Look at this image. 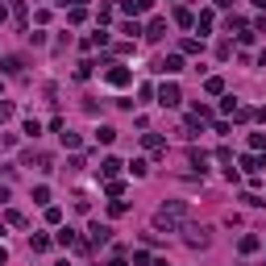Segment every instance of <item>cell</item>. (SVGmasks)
<instances>
[{"label": "cell", "instance_id": "obj_1", "mask_svg": "<svg viewBox=\"0 0 266 266\" xmlns=\"http://www.w3.org/2000/svg\"><path fill=\"white\" fill-rule=\"evenodd\" d=\"M191 221V204L187 200H167L163 208L154 212V229H167V233H175Z\"/></svg>", "mask_w": 266, "mask_h": 266}, {"label": "cell", "instance_id": "obj_2", "mask_svg": "<svg viewBox=\"0 0 266 266\" xmlns=\"http://www.w3.org/2000/svg\"><path fill=\"white\" fill-rule=\"evenodd\" d=\"M183 233H187V246H195V250H208V241H212L204 225H191V221L183 225Z\"/></svg>", "mask_w": 266, "mask_h": 266}, {"label": "cell", "instance_id": "obj_3", "mask_svg": "<svg viewBox=\"0 0 266 266\" xmlns=\"http://www.w3.org/2000/svg\"><path fill=\"white\" fill-rule=\"evenodd\" d=\"M154 71H158V75H179V71H183V54H167V59H158Z\"/></svg>", "mask_w": 266, "mask_h": 266}, {"label": "cell", "instance_id": "obj_4", "mask_svg": "<svg viewBox=\"0 0 266 266\" xmlns=\"http://www.w3.org/2000/svg\"><path fill=\"white\" fill-rule=\"evenodd\" d=\"M179 100H183V91H179V84H163V88H158V104H163V108H175Z\"/></svg>", "mask_w": 266, "mask_h": 266}, {"label": "cell", "instance_id": "obj_5", "mask_svg": "<svg viewBox=\"0 0 266 266\" xmlns=\"http://www.w3.org/2000/svg\"><path fill=\"white\" fill-rule=\"evenodd\" d=\"M104 79H108V84H112V88H125V84H129V79H133V75H129V67H121V63H112V67H108V71H104Z\"/></svg>", "mask_w": 266, "mask_h": 266}, {"label": "cell", "instance_id": "obj_6", "mask_svg": "<svg viewBox=\"0 0 266 266\" xmlns=\"http://www.w3.org/2000/svg\"><path fill=\"white\" fill-rule=\"evenodd\" d=\"M108 237H112V229H108V225H100V221H96V225L88 229V241H91V246H104Z\"/></svg>", "mask_w": 266, "mask_h": 266}, {"label": "cell", "instance_id": "obj_7", "mask_svg": "<svg viewBox=\"0 0 266 266\" xmlns=\"http://www.w3.org/2000/svg\"><path fill=\"white\" fill-rule=\"evenodd\" d=\"M187 167L195 171V175H204V171H208V154H204V150H191V154H187Z\"/></svg>", "mask_w": 266, "mask_h": 266}, {"label": "cell", "instance_id": "obj_8", "mask_svg": "<svg viewBox=\"0 0 266 266\" xmlns=\"http://www.w3.org/2000/svg\"><path fill=\"white\" fill-rule=\"evenodd\" d=\"M163 33H167V21H163V17H154V21H150V25H146V33H142V38L158 42V38H163Z\"/></svg>", "mask_w": 266, "mask_h": 266}, {"label": "cell", "instance_id": "obj_9", "mask_svg": "<svg viewBox=\"0 0 266 266\" xmlns=\"http://www.w3.org/2000/svg\"><path fill=\"white\" fill-rule=\"evenodd\" d=\"M241 167H246L250 175H258V171H266V158L262 154H246V158H241Z\"/></svg>", "mask_w": 266, "mask_h": 266}, {"label": "cell", "instance_id": "obj_10", "mask_svg": "<svg viewBox=\"0 0 266 266\" xmlns=\"http://www.w3.org/2000/svg\"><path fill=\"white\" fill-rule=\"evenodd\" d=\"M96 142L112 146V142H117V129H112V125H100V129H96Z\"/></svg>", "mask_w": 266, "mask_h": 266}, {"label": "cell", "instance_id": "obj_11", "mask_svg": "<svg viewBox=\"0 0 266 266\" xmlns=\"http://www.w3.org/2000/svg\"><path fill=\"white\" fill-rule=\"evenodd\" d=\"M142 146H146V150H154V154H163V150H167V146H163V137H158V133H146V137H142Z\"/></svg>", "mask_w": 266, "mask_h": 266}, {"label": "cell", "instance_id": "obj_12", "mask_svg": "<svg viewBox=\"0 0 266 266\" xmlns=\"http://www.w3.org/2000/svg\"><path fill=\"white\" fill-rule=\"evenodd\" d=\"M258 246H262V241H258V237H254V233H246V237H241V241H237V250H241V254H254V250H258Z\"/></svg>", "mask_w": 266, "mask_h": 266}, {"label": "cell", "instance_id": "obj_13", "mask_svg": "<svg viewBox=\"0 0 266 266\" xmlns=\"http://www.w3.org/2000/svg\"><path fill=\"white\" fill-rule=\"evenodd\" d=\"M54 241H59V246H75V229H59V233H54Z\"/></svg>", "mask_w": 266, "mask_h": 266}, {"label": "cell", "instance_id": "obj_14", "mask_svg": "<svg viewBox=\"0 0 266 266\" xmlns=\"http://www.w3.org/2000/svg\"><path fill=\"white\" fill-rule=\"evenodd\" d=\"M204 88H208V96H221V91H225V79H221V75H212Z\"/></svg>", "mask_w": 266, "mask_h": 266}, {"label": "cell", "instance_id": "obj_15", "mask_svg": "<svg viewBox=\"0 0 266 266\" xmlns=\"http://www.w3.org/2000/svg\"><path fill=\"white\" fill-rule=\"evenodd\" d=\"M117 171H121V163H117V158H104V163H100V175H108V179H112Z\"/></svg>", "mask_w": 266, "mask_h": 266}, {"label": "cell", "instance_id": "obj_16", "mask_svg": "<svg viewBox=\"0 0 266 266\" xmlns=\"http://www.w3.org/2000/svg\"><path fill=\"white\" fill-rule=\"evenodd\" d=\"M33 204H50V187H46V183L33 187Z\"/></svg>", "mask_w": 266, "mask_h": 266}, {"label": "cell", "instance_id": "obj_17", "mask_svg": "<svg viewBox=\"0 0 266 266\" xmlns=\"http://www.w3.org/2000/svg\"><path fill=\"white\" fill-rule=\"evenodd\" d=\"M183 54H200L204 50V42H195V38H183V46H179Z\"/></svg>", "mask_w": 266, "mask_h": 266}, {"label": "cell", "instance_id": "obj_18", "mask_svg": "<svg viewBox=\"0 0 266 266\" xmlns=\"http://www.w3.org/2000/svg\"><path fill=\"white\" fill-rule=\"evenodd\" d=\"M121 33H125V38H137V33H146V29L137 25V21H125V25H121Z\"/></svg>", "mask_w": 266, "mask_h": 266}, {"label": "cell", "instance_id": "obj_19", "mask_svg": "<svg viewBox=\"0 0 266 266\" xmlns=\"http://www.w3.org/2000/svg\"><path fill=\"white\" fill-rule=\"evenodd\" d=\"M29 246H33V254H46V250H50V237H42V233H38Z\"/></svg>", "mask_w": 266, "mask_h": 266}, {"label": "cell", "instance_id": "obj_20", "mask_svg": "<svg viewBox=\"0 0 266 266\" xmlns=\"http://www.w3.org/2000/svg\"><path fill=\"white\" fill-rule=\"evenodd\" d=\"M212 21H216V17H212V8H204V13H200V21H195V25H200V29H212Z\"/></svg>", "mask_w": 266, "mask_h": 266}, {"label": "cell", "instance_id": "obj_21", "mask_svg": "<svg viewBox=\"0 0 266 266\" xmlns=\"http://www.w3.org/2000/svg\"><path fill=\"white\" fill-rule=\"evenodd\" d=\"M129 171H133V175H137V179H142V175H146V171H150V167H146V158H133V163H129Z\"/></svg>", "mask_w": 266, "mask_h": 266}, {"label": "cell", "instance_id": "obj_22", "mask_svg": "<svg viewBox=\"0 0 266 266\" xmlns=\"http://www.w3.org/2000/svg\"><path fill=\"white\" fill-rule=\"evenodd\" d=\"M250 150H254V154H262V150H266V137L254 133V137H250Z\"/></svg>", "mask_w": 266, "mask_h": 266}, {"label": "cell", "instance_id": "obj_23", "mask_svg": "<svg viewBox=\"0 0 266 266\" xmlns=\"http://www.w3.org/2000/svg\"><path fill=\"white\" fill-rule=\"evenodd\" d=\"M0 67H4L8 75H17V71H21V59H17V54H13V59H4V63H0Z\"/></svg>", "mask_w": 266, "mask_h": 266}, {"label": "cell", "instance_id": "obj_24", "mask_svg": "<svg viewBox=\"0 0 266 266\" xmlns=\"http://www.w3.org/2000/svg\"><path fill=\"white\" fill-rule=\"evenodd\" d=\"M63 146H67V150H79V133L67 129V133H63Z\"/></svg>", "mask_w": 266, "mask_h": 266}, {"label": "cell", "instance_id": "obj_25", "mask_svg": "<svg viewBox=\"0 0 266 266\" xmlns=\"http://www.w3.org/2000/svg\"><path fill=\"white\" fill-rule=\"evenodd\" d=\"M46 221H50V225H59V221H63V208H54V204H50V208H46Z\"/></svg>", "mask_w": 266, "mask_h": 266}, {"label": "cell", "instance_id": "obj_26", "mask_svg": "<svg viewBox=\"0 0 266 266\" xmlns=\"http://www.w3.org/2000/svg\"><path fill=\"white\" fill-rule=\"evenodd\" d=\"M8 117H13V104H4V100H0V121H8Z\"/></svg>", "mask_w": 266, "mask_h": 266}, {"label": "cell", "instance_id": "obj_27", "mask_svg": "<svg viewBox=\"0 0 266 266\" xmlns=\"http://www.w3.org/2000/svg\"><path fill=\"white\" fill-rule=\"evenodd\" d=\"M104 266H129V262H125V258H121V254H117V258H112V262H104Z\"/></svg>", "mask_w": 266, "mask_h": 266}, {"label": "cell", "instance_id": "obj_28", "mask_svg": "<svg viewBox=\"0 0 266 266\" xmlns=\"http://www.w3.org/2000/svg\"><path fill=\"white\" fill-rule=\"evenodd\" d=\"M216 8H233V0H216Z\"/></svg>", "mask_w": 266, "mask_h": 266}, {"label": "cell", "instance_id": "obj_29", "mask_svg": "<svg viewBox=\"0 0 266 266\" xmlns=\"http://www.w3.org/2000/svg\"><path fill=\"white\" fill-rule=\"evenodd\" d=\"M4 262H8V250H4V246H0V266H4Z\"/></svg>", "mask_w": 266, "mask_h": 266}, {"label": "cell", "instance_id": "obj_30", "mask_svg": "<svg viewBox=\"0 0 266 266\" xmlns=\"http://www.w3.org/2000/svg\"><path fill=\"white\" fill-rule=\"evenodd\" d=\"M150 266H171V262H167V258H154V262H150Z\"/></svg>", "mask_w": 266, "mask_h": 266}, {"label": "cell", "instance_id": "obj_31", "mask_svg": "<svg viewBox=\"0 0 266 266\" xmlns=\"http://www.w3.org/2000/svg\"><path fill=\"white\" fill-rule=\"evenodd\" d=\"M4 17H8V8H4V4H0V21H4Z\"/></svg>", "mask_w": 266, "mask_h": 266}]
</instances>
